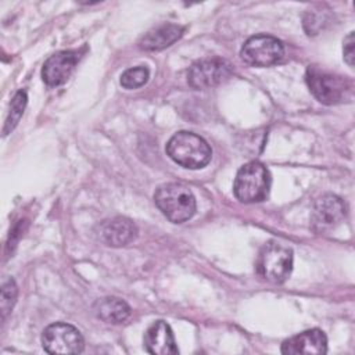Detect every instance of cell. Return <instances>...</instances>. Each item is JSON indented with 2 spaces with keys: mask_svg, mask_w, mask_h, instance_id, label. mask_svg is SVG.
<instances>
[{
  "mask_svg": "<svg viewBox=\"0 0 355 355\" xmlns=\"http://www.w3.org/2000/svg\"><path fill=\"white\" fill-rule=\"evenodd\" d=\"M166 154L180 166L187 169H201L207 166L212 157L209 144L193 132H178L166 143Z\"/></svg>",
  "mask_w": 355,
  "mask_h": 355,
  "instance_id": "6da1fadb",
  "label": "cell"
},
{
  "mask_svg": "<svg viewBox=\"0 0 355 355\" xmlns=\"http://www.w3.org/2000/svg\"><path fill=\"white\" fill-rule=\"evenodd\" d=\"M154 202L158 209L173 223H183L196 214V197L182 183H165L154 193Z\"/></svg>",
  "mask_w": 355,
  "mask_h": 355,
  "instance_id": "7a4b0ae2",
  "label": "cell"
},
{
  "mask_svg": "<svg viewBox=\"0 0 355 355\" xmlns=\"http://www.w3.org/2000/svg\"><path fill=\"white\" fill-rule=\"evenodd\" d=\"M269 169L259 161L244 164L234 178L233 193L236 198L244 204L261 202L266 200L270 190Z\"/></svg>",
  "mask_w": 355,
  "mask_h": 355,
  "instance_id": "3957f363",
  "label": "cell"
},
{
  "mask_svg": "<svg viewBox=\"0 0 355 355\" xmlns=\"http://www.w3.org/2000/svg\"><path fill=\"white\" fill-rule=\"evenodd\" d=\"M305 80L311 93L323 104H338L352 97V82L345 76L326 72L318 67H309Z\"/></svg>",
  "mask_w": 355,
  "mask_h": 355,
  "instance_id": "277c9868",
  "label": "cell"
},
{
  "mask_svg": "<svg viewBox=\"0 0 355 355\" xmlns=\"http://www.w3.org/2000/svg\"><path fill=\"white\" fill-rule=\"evenodd\" d=\"M255 266L265 280L275 284L283 283L293 270V251L280 243L269 241L261 248Z\"/></svg>",
  "mask_w": 355,
  "mask_h": 355,
  "instance_id": "5b68a950",
  "label": "cell"
},
{
  "mask_svg": "<svg viewBox=\"0 0 355 355\" xmlns=\"http://www.w3.org/2000/svg\"><path fill=\"white\" fill-rule=\"evenodd\" d=\"M241 58L254 67H270L284 57V44L270 35H255L245 40L240 53Z\"/></svg>",
  "mask_w": 355,
  "mask_h": 355,
  "instance_id": "8992f818",
  "label": "cell"
},
{
  "mask_svg": "<svg viewBox=\"0 0 355 355\" xmlns=\"http://www.w3.org/2000/svg\"><path fill=\"white\" fill-rule=\"evenodd\" d=\"M233 73V65L223 58H205L194 62L187 71V82L193 89H209L226 82Z\"/></svg>",
  "mask_w": 355,
  "mask_h": 355,
  "instance_id": "52a82bcc",
  "label": "cell"
},
{
  "mask_svg": "<svg viewBox=\"0 0 355 355\" xmlns=\"http://www.w3.org/2000/svg\"><path fill=\"white\" fill-rule=\"evenodd\" d=\"M42 344L49 354H80L85 348L80 331L64 322L49 324L42 334Z\"/></svg>",
  "mask_w": 355,
  "mask_h": 355,
  "instance_id": "ba28073f",
  "label": "cell"
},
{
  "mask_svg": "<svg viewBox=\"0 0 355 355\" xmlns=\"http://www.w3.org/2000/svg\"><path fill=\"white\" fill-rule=\"evenodd\" d=\"M347 215L344 201L334 194H324L319 197L311 212V226L318 233L329 232L337 227Z\"/></svg>",
  "mask_w": 355,
  "mask_h": 355,
  "instance_id": "9c48e42d",
  "label": "cell"
},
{
  "mask_svg": "<svg viewBox=\"0 0 355 355\" xmlns=\"http://www.w3.org/2000/svg\"><path fill=\"white\" fill-rule=\"evenodd\" d=\"M80 60V51L62 50L50 55L42 68V78L47 86H60L73 72L78 61Z\"/></svg>",
  "mask_w": 355,
  "mask_h": 355,
  "instance_id": "30bf717a",
  "label": "cell"
},
{
  "mask_svg": "<svg viewBox=\"0 0 355 355\" xmlns=\"http://www.w3.org/2000/svg\"><path fill=\"white\" fill-rule=\"evenodd\" d=\"M327 352V337L320 329L305 330L283 341L282 354L286 355H323Z\"/></svg>",
  "mask_w": 355,
  "mask_h": 355,
  "instance_id": "8fae6325",
  "label": "cell"
},
{
  "mask_svg": "<svg viewBox=\"0 0 355 355\" xmlns=\"http://www.w3.org/2000/svg\"><path fill=\"white\" fill-rule=\"evenodd\" d=\"M97 236L105 245L123 247L136 239L137 227L130 219L116 216L101 222L97 226Z\"/></svg>",
  "mask_w": 355,
  "mask_h": 355,
  "instance_id": "7c38bea8",
  "label": "cell"
},
{
  "mask_svg": "<svg viewBox=\"0 0 355 355\" xmlns=\"http://www.w3.org/2000/svg\"><path fill=\"white\" fill-rule=\"evenodd\" d=\"M144 348L153 355H176L179 349L171 326L164 320L154 322L144 333Z\"/></svg>",
  "mask_w": 355,
  "mask_h": 355,
  "instance_id": "4fadbf2b",
  "label": "cell"
},
{
  "mask_svg": "<svg viewBox=\"0 0 355 355\" xmlns=\"http://www.w3.org/2000/svg\"><path fill=\"white\" fill-rule=\"evenodd\" d=\"M184 32L183 26L175 25V24H164L161 26H157L147 32L141 40H140V47L148 51H157L162 50L165 47H169L173 44L176 40L182 37Z\"/></svg>",
  "mask_w": 355,
  "mask_h": 355,
  "instance_id": "5bb4252c",
  "label": "cell"
},
{
  "mask_svg": "<svg viewBox=\"0 0 355 355\" xmlns=\"http://www.w3.org/2000/svg\"><path fill=\"white\" fill-rule=\"evenodd\" d=\"M93 311L98 319L112 324H119L130 316L129 305L116 297H105L97 300L93 305Z\"/></svg>",
  "mask_w": 355,
  "mask_h": 355,
  "instance_id": "9a60e30c",
  "label": "cell"
},
{
  "mask_svg": "<svg viewBox=\"0 0 355 355\" xmlns=\"http://www.w3.org/2000/svg\"><path fill=\"white\" fill-rule=\"evenodd\" d=\"M26 101H28V97L24 90L17 92L15 96L12 97L11 104H10V112L7 115V119H6L4 128H3L4 136L8 135L11 130H14V128L18 125V122L24 114V110L26 107Z\"/></svg>",
  "mask_w": 355,
  "mask_h": 355,
  "instance_id": "2e32d148",
  "label": "cell"
},
{
  "mask_svg": "<svg viewBox=\"0 0 355 355\" xmlns=\"http://www.w3.org/2000/svg\"><path fill=\"white\" fill-rule=\"evenodd\" d=\"M148 76H150V71L143 65L129 68L121 75V85L125 89H137L147 83Z\"/></svg>",
  "mask_w": 355,
  "mask_h": 355,
  "instance_id": "e0dca14e",
  "label": "cell"
},
{
  "mask_svg": "<svg viewBox=\"0 0 355 355\" xmlns=\"http://www.w3.org/2000/svg\"><path fill=\"white\" fill-rule=\"evenodd\" d=\"M18 288L12 279H7L1 286V295H0V309H1V319H6V316L12 309L15 301H17Z\"/></svg>",
  "mask_w": 355,
  "mask_h": 355,
  "instance_id": "ac0fdd59",
  "label": "cell"
},
{
  "mask_svg": "<svg viewBox=\"0 0 355 355\" xmlns=\"http://www.w3.org/2000/svg\"><path fill=\"white\" fill-rule=\"evenodd\" d=\"M354 32H349L348 36L344 39V61L352 68L354 67V58H355V51H354Z\"/></svg>",
  "mask_w": 355,
  "mask_h": 355,
  "instance_id": "d6986e66",
  "label": "cell"
}]
</instances>
